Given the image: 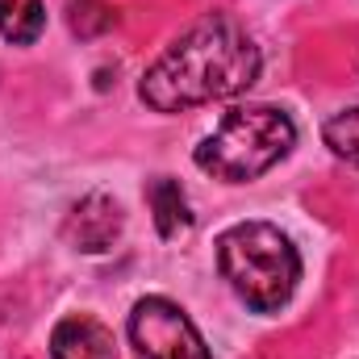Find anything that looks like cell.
<instances>
[{"instance_id":"5b68a950","label":"cell","mask_w":359,"mask_h":359,"mask_svg":"<svg viewBox=\"0 0 359 359\" xmlns=\"http://www.w3.org/2000/svg\"><path fill=\"white\" fill-rule=\"evenodd\" d=\"M117 234H121V209H117V201L104 196V192L84 196V201L72 209V217H67V238H72L80 251H92V255H96V251H109Z\"/></svg>"},{"instance_id":"30bf717a","label":"cell","mask_w":359,"mask_h":359,"mask_svg":"<svg viewBox=\"0 0 359 359\" xmlns=\"http://www.w3.org/2000/svg\"><path fill=\"white\" fill-rule=\"evenodd\" d=\"M67 21H72V34H80V38H96V34H104V29L117 21V13H113L104 0H72Z\"/></svg>"},{"instance_id":"ba28073f","label":"cell","mask_w":359,"mask_h":359,"mask_svg":"<svg viewBox=\"0 0 359 359\" xmlns=\"http://www.w3.org/2000/svg\"><path fill=\"white\" fill-rule=\"evenodd\" d=\"M46 25L42 0H0V34L13 46H29Z\"/></svg>"},{"instance_id":"7a4b0ae2","label":"cell","mask_w":359,"mask_h":359,"mask_svg":"<svg viewBox=\"0 0 359 359\" xmlns=\"http://www.w3.org/2000/svg\"><path fill=\"white\" fill-rule=\"evenodd\" d=\"M217 268L238 292V301L255 313H276L288 305L301 280L297 247L268 222L230 226L217 238Z\"/></svg>"},{"instance_id":"277c9868","label":"cell","mask_w":359,"mask_h":359,"mask_svg":"<svg viewBox=\"0 0 359 359\" xmlns=\"http://www.w3.org/2000/svg\"><path fill=\"white\" fill-rule=\"evenodd\" d=\"M130 343L142 359H209L201 330L168 297H142L130 313Z\"/></svg>"},{"instance_id":"9c48e42d","label":"cell","mask_w":359,"mask_h":359,"mask_svg":"<svg viewBox=\"0 0 359 359\" xmlns=\"http://www.w3.org/2000/svg\"><path fill=\"white\" fill-rule=\"evenodd\" d=\"M322 138H326V147H330L339 159H347L351 168H359V104L334 113V117L322 126Z\"/></svg>"},{"instance_id":"8992f818","label":"cell","mask_w":359,"mask_h":359,"mask_svg":"<svg viewBox=\"0 0 359 359\" xmlns=\"http://www.w3.org/2000/svg\"><path fill=\"white\" fill-rule=\"evenodd\" d=\"M50 355L55 359H117L113 330L100 326L88 313H72L55 326L50 334Z\"/></svg>"},{"instance_id":"52a82bcc","label":"cell","mask_w":359,"mask_h":359,"mask_svg":"<svg viewBox=\"0 0 359 359\" xmlns=\"http://www.w3.org/2000/svg\"><path fill=\"white\" fill-rule=\"evenodd\" d=\"M147 201L155 209V226L163 238H176L192 226V209H188V196L172 176H155L147 184Z\"/></svg>"},{"instance_id":"6da1fadb","label":"cell","mask_w":359,"mask_h":359,"mask_svg":"<svg viewBox=\"0 0 359 359\" xmlns=\"http://www.w3.org/2000/svg\"><path fill=\"white\" fill-rule=\"evenodd\" d=\"M264 55L255 38L226 13L201 17L147 67L138 96L155 113H184L209 100L238 96L259 80Z\"/></svg>"},{"instance_id":"3957f363","label":"cell","mask_w":359,"mask_h":359,"mask_svg":"<svg viewBox=\"0 0 359 359\" xmlns=\"http://www.w3.org/2000/svg\"><path fill=\"white\" fill-rule=\"evenodd\" d=\"M297 142V126L276 104H238L196 147V168L226 184H247L271 172Z\"/></svg>"}]
</instances>
